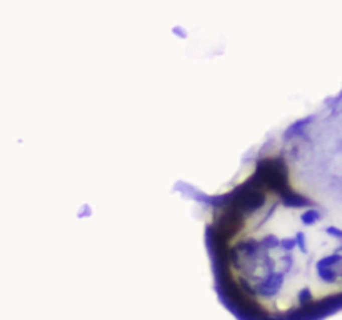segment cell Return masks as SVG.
I'll use <instances>...</instances> for the list:
<instances>
[{"mask_svg":"<svg viewBox=\"0 0 342 320\" xmlns=\"http://www.w3.org/2000/svg\"><path fill=\"white\" fill-rule=\"evenodd\" d=\"M197 203L220 305L237 320H324L342 310V207L304 187L271 139L229 188Z\"/></svg>","mask_w":342,"mask_h":320,"instance_id":"obj_1","label":"cell"}]
</instances>
